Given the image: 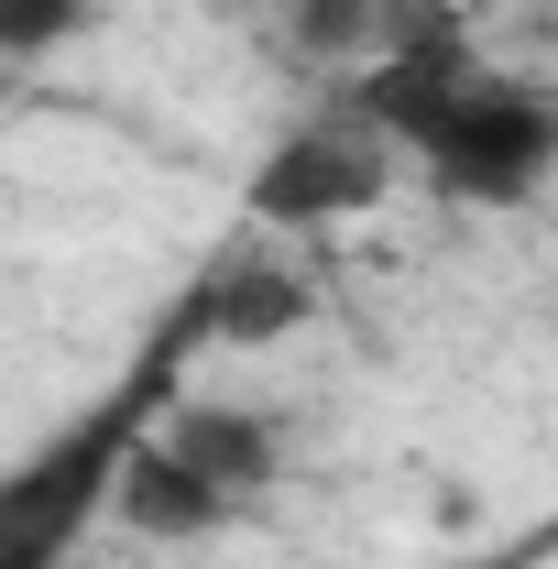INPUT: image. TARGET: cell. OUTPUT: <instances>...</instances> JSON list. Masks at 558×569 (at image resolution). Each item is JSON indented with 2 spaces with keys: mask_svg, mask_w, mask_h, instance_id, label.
Masks as SVG:
<instances>
[{
  "mask_svg": "<svg viewBox=\"0 0 558 569\" xmlns=\"http://www.w3.org/2000/svg\"><path fill=\"white\" fill-rule=\"evenodd\" d=\"M318 318V284H307V263L296 252H275V230L241 252V263H219V274H198V296H187V340H209V351H263V340H285V329H307Z\"/></svg>",
  "mask_w": 558,
  "mask_h": 569,
  "instance_id": "277c9868",
  "label": "cell"
},
{
  "mask_svg": "<svg viewBox=\"0 0 558 569\" xmlns=\"http://www.w3.org/2000/svg\"><path fill=\"white\" fill-rule=\"evenodd\" d=\"M406 187V164H395V142L372 132L361 110H318V121H296V132L252 164V230H340V219H361V209H383Z\"/></svg>",
  "mask_w": 558,
  "mask_h": 569,
  "instance_id": "3957f363",
  "label": "cell"
},
{
  "mask_svg": "<svg viewBox=\"0 0 558 569\" xmlns=\"http://www.w3.org/2000/svg\"><path fill=\"white\" fill-rule=\"evenodd\" d=\"M88 22H99V0H0V67L67 56V44H88Z\"/></svg>",
  "mask_w": 558,
  "mask_h": 569,
  "instance_id": "5b68a950",
  "label": "cell"
},
{
  "mask_svg": "<svg viewBox=\"0 0 558 569\" xmlns=\"http://www.w3.org/2000/svg\"><path fill=\"white\" fill-rule=\"evenodd\" d=\"M176 351H187V329L165 340L153 361V383L132 395H110V406H88L67 438H44L22 471H0V569H67V548L99 526V503H110V471H121V438H132L165 395H176Z\"/></svg>",
  "mask_w": 558,
  "mask_h": 569,
  "instance_id": "7a4b0ae2",
  "label": "cell"
},
{
  "mask_svg": "<svg viewBox=\"0 0 558 569\" xmlns=\"http://www.w3.org/2000/svg\"><path fill=\"white\" fill-rule=\"evenodd\" d=\"M449 569H526V548H492V559H449Z\"/></svg>",
  "mask_w": 558,
  "mask_h": 569,
  "instance_id": "8992f818",
  "label": "cell"
},
{
  "mask_svg": "<svg viewBox=\"0 0 558 569\" xmlns=\"http://www.w3.org/2000/svg\"><path fill=\"white\" fill-rule=\"evenodd\" d=\"M350 110L395 142L406 176L449 187V198H482V209H526V198L558 176V110H548V88L482 67L460 33H406L383 67L361 77Z\"/></svg>",
  "mask_w": 558,
  "mask_h": 569,
  "instance_id": "6da1fadb",
  "label": "cell"
}]
</instances>
